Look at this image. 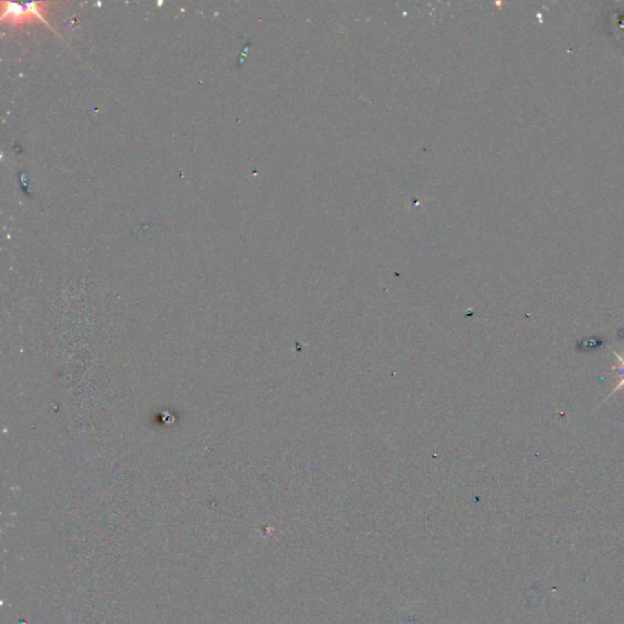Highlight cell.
<instances>
[{"mask_svg": "<svg viewBox=\"0 0 624 624\" xmlns=\"http://www.w3.org/2000/svg\"><path fill=\"white\" fill-rule=\"evenodd\" d=\"M618 383H617V385L614 387V390L611 392V394H610L609 395V398H611V396L614 395V392H618L619 389H624V373H621V374H618ZM607 399H606V400H607Z\"/></svg>", "mask_w": 624, "mask_h": 624, "instance_id": "6da1fadb", "label": "cell"}]
</instances>
